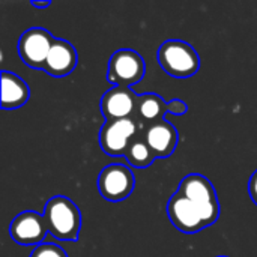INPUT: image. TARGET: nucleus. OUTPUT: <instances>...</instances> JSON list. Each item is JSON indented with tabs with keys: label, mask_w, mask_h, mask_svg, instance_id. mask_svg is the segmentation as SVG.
<instances>
[{
	"label": "nucleus",
	"mask_w": 257,
	"mask_h": 257,
	"mask_svg": "<svg viewBox=\"0 0 257 257\" xmlns=\"http://www.w3.org/2000/svg\"><path fill=\"white\" fill-rule=\"evenodd\" d=\"M48 233L65 242H75L81 229V212L78 206L65 196L51 197L44 209Z\"/></svg>",
	"instance_id": "1"
},
{
	"label": "nucleus",
	"mask_w": 257,
	"mask_h": 257,
	"mask_svg": "<svg viewBox=\"0 0 257 257\" xmlns=\"http://www.w3.org/2000/svg\"><path fill=\"white\" fill-rule=\"evenodd\" d=\"M158 62L164 72L175 78L193 77L200 68V57L194 47L179 39H169L160 45Z\"/></svg>",
	"instance_id": "2"
},
{
	"label": "nucleus",
	"mask_w": 257,
	"mask_h": 257,
	"mask_svg": "<svg viewBox=\"0 0 257 257\" xmlns=\"http://www.w3.org/2000/svg\"><path fill=\"white\" fill-rule=\"evenodd\" d=\"M178 191H181L188 200H191L196 208L200 211L206 226L214 224L220 217V202L217 197V191L211 181L199 173H191L185 176Z\"/></svg>",
	"instance_id": "3"
},
{
	"label": "nucleus",
	"mask_w": 257,
	"mask_h": 257,
	"mask_svg": "<svg viewBox=\"0 0 257 257\" xmlns=\"http://www.w3.org/2000/svg\"><path fill=\"white\" fill-rule=\"evenodd\" d=\"M146 74V63L143 57L130 48L117 50L108 60L107 80L114 86L133 87Z\"/></svg>",
	"instance_id": "4"
},
{
	"label": "nucleus",
	"mask_w": 257,
	"mask_h": 257,
	"mask_svg": "<svg viewBox=\"0 0 257 257\" xmlns=\"http://www.w3.org/2000/svg\"><path fill=\"white\" fill-rule=\"evenodd\" d=\"M142 130L136 117L130 119H113L105 120L99 131V145L104 154L108 157L117 158L125 157L130 142Z\"/></svg>",
	"instance_id": "5"
},
{
	"label": "nucleus",
	"mask_w": 257,
	"mask_h": 257,
	"mask_svg": "<svg viewBox=\"0 0 257 257\" xmlns=\"http://www.w3.org/2000/svg\"><path fill=\"white\" fill-rule=\"evenodd\" d=\"M136 187V176L123 164L105 166L98 178V190L108 202H122L131 196Z\"/></svg>",
	"instance_id": "6"
},
{
	"label": "nucleus",
	"mask_w": 257,
	"mask_h": 257,
	"mask_svg": "<svg viewBox=\"0 0 257 257\" xmlns=\"http://www.w3.org/2000/svg\"><path fill=\"white\" fill-rule=\"evenodd\" d=\"M54 39L56 38L42 27H32L26 30L18 41L20 59L33 69H44Z\"/></svg>",
	"instance_id": "7"
},
{
	"label": "nucleus",
	"mask_w": 257,
	"mask_h": 257,
	"mask_svg": "<svg viewBox=\"0 0 257 257\" xmlns=\"http://www.w3.org/2000/svg\"><path fill=\"white\" fill-rule=\"evenodd\" d=\"M167 215L172 224L184 233H197L208 227L200 211L181 191H176L167 203Z\"/></svg>",
	"instance_id": "8"
},
{
	"label": "nucleus",
	"mask_w": 257,
	"mask_h": 257,
	"mask_svg": "<svg viewBox=\"0 0 257 257\" xmlns=\"http://www.w3.org/2000/svg\"><path fill=\"white\" fill-rule=\"evenodd\" d=\"M140 95L133 87L113 86L101 98V111L105 120L136 117Z\"/></svg>",
	"instance_id": "9"
},
{
	"label": "nucleus",
	"mask_w": 257,
	"mask_h": 257,
	"mask_svg": "<svg viewBox=\"0 0 257 257\" xmlns=\"http://www.w3.org/2000/svg\"><path fill=\"white\" fill-rule=\"evenodd\" d=\"M48 233L44 215L35 211L20 212L9 224L11 238L20 245H39Z\"/></svg>",
	"instance_id": "10"
},
{
	"label": "nucleus",
	"mask_w": 257,
	"mask_h": 257,
	"mask_svg": "<svg viewBox=\"0 0 257 257\" xmlns=\"http://www.w3.org/2000/svg\"><path fill=\"white\" fill-rule=\"evenodd\" d=\"M77 63L78 56L75 47L65 39H54L42 71L51 77L62 78L69 75L75 69Z\"/></svg>",
	"instance_id": "11"
},
{
	"label": "nucleus",
	"mask_w": 257,
	"mask_h": 257,
	"mask_svg": "<svg viewBox=\"0 0 257 257\" xmlns=\"http://www.w3.org/2000/svg\"><path fill=\"white\" fill-rule=\"evenodd\" d=\"M143 133L146 143L149 145L157 158H169L175 152L179 136L176 128L170 122L160 120L145 128Z\"/></svg>",
	"instance_id": "12"
},
{
	"label": "nucleus",
	"mask_w": 257,
	"mask_h": 257,
	"mask_svg": "<svg viewBox=\"0 0 257 257\" xmlns=\"http://www.w3.org/2000/svg\"><path fill=\"white\" fill-rule=\"evenodd\" d=\"M30 98L27 83L17 74L2 71V108L15 110L23 107Z\"/></svg>",
	"instance_id": "13"
},
{
	"label": "nucleus",
	"mask_w": 257,
	"mask_h": 257,
	"mask_svg": "<svg viewBox=\"0 0 257 257\" xmlns=\"http://www.w3.org/2000/svg\"><path fill=\"white\" fill-rule=\"evenodd\" d=\"M169 110V102H166L157 93H143L139 98L137 117L136 120L145 130L160 120H164V114Z\"/></svg>",
	"instance_id": "14"
},
{
	"label": "nucleus",
	"mask_w": 257,
	"mask_h": 257,
	"mask_svg": "<svg viewBox=\"0 0 257 257\" xmlns=\"http://www.w3.org/2000/svg\"><path fill=\"white\" fill-rule=\"evenodd\" d=\"M125 158L126 161L136 167V169H146L149 167L154 161H155V155L152 152V149L149 148V145L146 143L145 139V133L143 128L139 131V134L130 142L128 149L125 152Z\"/></svg>",
	"instance_id": "15"
},
{
	"label": "nucleus",
	"mask_w": 257,
	"mask_h": 257,
	"mask_svg": "<svg viewBox=\"0 0 257 257\" xmlns=\"http://www.w3.org/2000/svg\"><path fill=\"white\" fill-rule=\"evenodd\" d=\"M30 257H68L63 248H60L56 244H50V242H42L39 245H36L32 251Z\"/></svg>",
	"instance_id": "16"
},
{
	"label": "nucleus",
	"mask_w": 257,
	"mask_h": 257,
	"mask_svg": "<svg viewBox=\"0 0 257 257\" xmlns=\"http://www.w3.org/2000/svg\"><path fill=\"white\" fill-rule=\"evenodd\" d=\"M187 110H188V107H187V104L184 101H181V99H172V101H169V110H167V113L181 116V114H185Z\"/></svg>",
	"instance_id": "17"
},
{
	"label": "nucleus",
	"mask_w": 257,
	"mask_h": 257,
	"mask_svg": "<svg viewBox=\"0 0 257 257\" xmlns=\"http://www.w3.org/2000/svg\"><path fill=\"white\" fill-rule=\"evenodd\" d=\"M248 194L253 199V202L257 205V170L251 175L250 182H248Z\"/></svg>",
	"instance_id": "18"
},
{
	"label": "nucleus",
	"mask_w": 257,
	"mask_h": 257,
	"mask_svg": "<svg viewBox=\"0 0 257 257\" xmlns=\"http://www.w3.org/2000/svg\"><path fill=\"white\" fill-rule=\"evenodd\" d=\"M51 5V2H48V0H45V2H32V6H35V8H48Z\"/></svg>",
	"instance_id": "19"
},
{
	"label": "nucleus",
	"mask_w": 257,
	"mask_h": 257,
	"mask_svg": "<svg viewBox=\"0 0 257 257\" xmlns=\"http://www.w3.org/2000/svg\"><path fill=\"white\" fill-rule=\"evenodd\" d=\"M217 257H227V256H217Z\"/></svg>",
	"instance_id": "20"
}]
</instances>
